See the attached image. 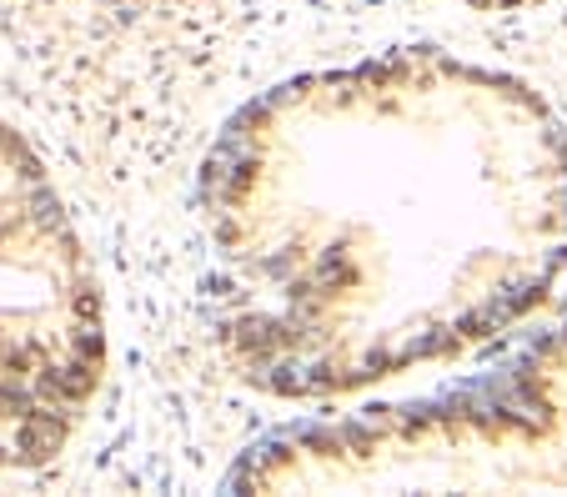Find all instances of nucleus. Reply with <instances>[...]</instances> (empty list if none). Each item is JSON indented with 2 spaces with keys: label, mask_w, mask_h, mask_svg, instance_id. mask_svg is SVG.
I'll return each instance as SVG.
<instances>
[{
  "label": "nucleus",
  "mask_w": 567,
  "mask_h": 497,
  "mask_svg": "<svg viewBox=\"0 0 567 497\" xmlns=\"http://www.w3.org/2000/svg\"><path fill=\"white\" fill-rule=\"evenodd\" d=\"M447 6H467V11H513V6H527V0H447Z\"/></svg>",
  "instance_id": "nucleus-4"
},
{
  "label": "nucleus",
  "mask_w": 567,
  "mask_h": 497,
  "mask_svg": "<svg viewBox=\"0 0 567 497\" xmlns=\"http://www.w3.org/2000/svg\"><path fill=\"white\" fill-rule=\"evenodd\" d=\"M241 493H563L567 322L493 367L337 417L287 422L226 473Z\"/></svg>",
  "instance_id": "nucleus-2"
},
{
  "label": "nucleus",
  "mask_w": 567,
  "mask_h": 497,
  "mask_svg": "<svg viewBox=\"0 0 567 497\" xmlns=\"http://www.w3.org/2000/svg\"><path fill=\"white\" fill-rule=\"evenodd\" d=\"M196 251L247 387L377 392L482 352L567 271V136L533 86L432 45L311 65L212 136Z\"/></svg>",
  "instance_id": "nucleus-1"
},
{
  "label": "nucleus",
  "mask_w": 567,
  "mask_h": 497,
  "mask_svg": "<svg viewBox=\"0 0 567 497\" xmlns=\"http://www.w3.org/2000/svg\"><path fill=\"white\" fill-rule=\"evenodd\" d=\"M106 292L45 166L0 126V473L41 467L106 382Z\"/></svg>",
  "instance_id": "nucleus-3"
}]
</instances>
